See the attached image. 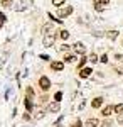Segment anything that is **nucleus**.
Masks as SVG:
<instances>
[{
    "label": "nucleus",
    "mask_w": 123,
    "mask_h": 127,
    "mask_svg": "<svg viewBox=\"0 0 123 127\" xmlns=\"http://www.w3.org/2000/svg\"><path fill=\"white\" fill-rule=\"evenodd\" d=\"M24 105H25V110H27V112H32V97L24 98Z\"/></svg>",
    "instance_id": "13"
},
{
    "label": "nucleus",
    "mask_w": 123,
    "mask_h": 127,
    "mask_svg": "<svg viewBox=\"0 0 123 127\" xmlns=\"http://www.w3.org/2000/svg\"><path fill=\"white\" fill-rule=\"evenodd\" d=\"M71 48H73V53H74V54H78V56H84L86 46L83 44V42H79V41H78V42H74Z\"/></svg>",
    "instance_id": "2"
},
{
    "label": "nucleus",
    "mask_w": 123,
    "mask_h": 127,
    "mask_svg": "<svg viewBox=\"0 0 123 127\" xmlns=\"http://www.w3.org/2000/svg\"><path fill=\"white\" fill-rule=\"evenodd\" d=\"M41 59H44V61H49V56H47V54H42V56H41Z\"/></svg>",
    "instance_id": "30"
},
{
    "label": "nucleus",
    "mask_w": 123,
    "mask_h": 127,
    "mask_svg": "<svg viewBox=\"0 0 123 127\" xmlns=\"http://www.w3.org/2000/svg\"><path fill=\"white\" fill-rule=\"evenodd\" d=\"M113 114H115V105H106V107L101 110V115H103L104 119H110Z\"/></svg>",
    "instance_id": "7"
},
{
    "label": "nucleus",
    "mask_w": 123,
    "mask_h": 127,
    "mask_svg": "<svg viewBox=\"0 0 123 127\" xmlns=\"http://www.w3.org/2000/svg\"><path fill=\"white\" fill-rule=\"evenodd\" d=\"M25 97H34V90L30 87H27V90H25Z\"/></svg>",
    "instance_id": "23"
},
{
    "label": "nucleus",
    "mask_w": 123,
    "mask_h": 127,
    "mask_svg": "<svg viewBox=\"0 0 123 127\" xmlns=\"http://www.w3.org/2000/svg\"><path fill=\"white\" fill-rule=\"evenodd\" d=\"M83 124H81V120H76V124H74V127H81Z\"/></svg>",
    "instance_id": "32"
},
{
    "label": "nucleus",
    "mask_w": 123,
    "mask_h": 127,
    "mask_svg": "<svg viewBox=\"0 0 123 127\" xmlns=\"http://www.w3.org/2000/svg\"><path fill=\"white\" fill-rule=\"evenodd\" d=\"M25 3H27L25 0H12V5H10V7L15 10V12H22V10L27 9V5H25Z\"/></svg>",
    "instance_id": "3"
},
{
    "label": "nucleus",
    "mask_w": 123,
    "mask_h": 127,
    "mask_svg": "<svg viewBox=\"0 0 123 127\" xmlns=\"http://www.w3.org/2000/svg\"><path fill=\"white\" fill-rule=\"evenodd\" d=\"M100 127H111V120L110 119H104L103 122L100 124Z\"/></svg>",
    "instance_id": "21"
},
{
    "label": "nucleus",
    "mask_w": 123,
    "mask_h": 127,
    "mask_svg": "<svg viewBox=\"0 0 123 127\" xmlns=\"http://www.w3.org/2000/svg\"><path fill=\"white\" fill-rule=\"evenodd\" d=\"M91 73H93V69L91 68H83V69H79V78H89L91 76Z\"/></svg>",
    "instance_id": "11"
},
{
    "label": "nucleus",
    "mask_w": 123,
    "mask_h": 127,
    "mask_svg": "<svg viewBox=\"0 0 123 127\" xmlns=\"http://www.w3.org/2000/svg\"><path fill=\"white\" fill-rule=\"evenodd\" d=\"M59 37H61V39H62V41H67V39H69V32H67L66 29L59 31Z\"/></svg>",
    "instance_id": "16"
},
{
    "label": "nucleus",
    "mask_w": 123,
    "mask_h": 127,
    "mask_svg": "<svg viewBox=\"0 0 123 127\" xmlns=\"http://www.w3.org/2000/svg\"><path fill=\"white\" fill-rule=\"evenodd\" d=\"M76 56H78V54H66V56H64V63H67V64L74 63V61H76Z\"/></svg>",
    "instance_id": "15"
},
{
    "label": "nucleus",
    "mask_w": 123,
    "mask_h": 127,
    "mask_svg": "<svg viewBox=\"0 0 123 127\" xmlns=\"http://www.w3.org/2000/svg\"><path fill=\"white\" fill-rule=\"evenodd\" d=\"M39 87L42 92H49V88H51V80L47 76H41L39 78Z\"/></svg>",
    "instance_id": "5"
},
{
    "label": "nucleus",
    "mask_w": 123,
    "mask_h": 127,
    "mask_svg": "<svg viewBox=\"0 0 123 127\" xmlns=\"http://www.w3.org/2000/svg\"><path fill=\"white\" fill-rule=\"evenodd\" d=\"M69 48H71V46H69V44H66V42H64V44H61V46H59V48H57V49H59V51H61V53H64V51H67V49H69Z\"/></svg>",
    "instance_id": "22"
},
{
    "label": "nucleus",
    "mask_w": 123,
    "mask_h": 127,
    "mask_svg": "<svg viewBox=\"0 0 123 127\" xmlns=\"http://www.w3.org/2000/svg\"><path fill=\"white\" fill-rule=\"evenodd\" d=\"M61 110V102H56V100H52L51 103L47 105V112L49 114H57Z\"/></svg>",
    "instance_id": "6"
},
{
    "label": "nucleus",
    "mask_w": 123,
    "mask_h": 127,
    "mask_svg": "<svg viewBox=\"0 0 123 127\" xmlns=\"http://www.w3.org/2000/svg\"><path fill=\"white\" fill-rule=\"evenodd\" d=\"M100 124H101V122H100L98 119L91 117V119H88V120L84 122V127H100Z\"/></svg>",
    "instance_id": "9"
},
{
    "label": "nucleus",
    "mask_w": 123,
    "mask_h": 127,
    "mask_svg": "<svg viewBox=\"0 0 123 127\" xmlns=\"http://www.w3.org/2000/svg\"><path fill=\"white\" fill-rule=\"evenodd\" d=\"M88 61H91V63H98V61H100V58H98V54H95V53H93V54H89V59H88Z\"/></svg>",
    "instance_id": "20"
},
{
    "label": "nucleus",
    "mask_w": 123,
    "mask_h": 127,
    "mask_svg": "<svg viewBox=\"0 0 123 127\" xmlns=\"http://www.w3.org/2000/svg\"><path fill=\"white\" fill-rule=\"evenodd\" d=\"M56 31H54V26L52 24H46L44 27H42V34H54Z\"/></svg>",
    "instance_id": "12"
},
{
    "label": "nucleus",
    "mask_w": 123,
    "mask_h": 127,
    "mask_svg": "<svg viewBox=\"0 0 123 127\" xmlns=\"http://www.w3.org/2000/svg\"><path fill=\"white\" fill-rule=\"evenodd\" d=\"M24 120H30V115H29V112L24 114Z\"/></svg>",
    "instance_id": "28"
},
{
    "label": "nucleus",
    "mask_w": 123,
    "mask_h": 127,
    "mask_svg": "<svg viewBox=\"0 0 123 127\" xmlns=\"http://www.w3.org/2000/svg\"><path fill=\"white\" fill-rule=\"evenodd\" d=\"M86 61H88V58H86V56H81V59H79V63H78V71H79V69H83V68H84Z\"/></svg>",
    "instance_id": "17"
},
{
    "label": "nucleus",
    "mask_w": 123,
    "mask_h": 127,
    "mask_svg": "<svg viewBox=\"0 0 123 127\" xmlns=\"http://www.w3.org/2000/svg\"><path fill=\"white\" fill-rule=\"evenodd\" d=\"M100 61L106 64V63H108V54H101V58H100Z\"/></svg>",
    "instance_id": "25"
},
{
    "label": "nucleus",
    "mask_w": 123,
    "mask_h": 127,
    "mask_svg": "<svg viewBox=\"0 0 123 127\" xmlns=\"http://www.w3.org/2000/svg\"><path fill=\"white\" fill-rule=\"evenodd\" d=\"M0 20H2V22H5V14H2V12H0Z\"/></svg>",
    "instance_id": "31"
},
{
    "label": "nucleus",
    "mask_w": 123,
    "mask_h": 127,
    "mask_svg": "<svg viewBox=\"0 0 123 127\" xmlns=\"http://www.w3.org/2000/svg\"><path fill=\"white\" fill-rule=\"evenodd\" d=\"M61 98H62V92H57L56 95H54V100L56 102H61Z\"/></svg>",
    "instance_id": "24"
},
{
    "label": "nucleus",
    "mask_w": 123,
    "mask_h": 127,
    "mask_svg": "<svg viewBox=\"0 0 123 127\" xmlns=\"http://www.w3.org/2000/svg\"><path fill=\"white\" fill-rule=\"evenodd\" d=\"M115 114L118 115V114H123V103H116L115 105Z\"/></svg>",
    "instance_id": "18"
},
{
    "label": "nucleus",
    "mask_w": 123,
    "mask_h": 127,
    "mask_svg": "<svg viewBox=\"0 0 123 127\" xmlns=\"http://www.w3.org/2000/svg\"><path fill=\"white\" fill-rule=\"evenodd\" d=\"M98 3H101V5H108L110 0H98Z\"/></svg>",
    "instance_id": "27"
},
{
    "label": "nucleus",
    "mask_w": 123,
    "mask_h": 127,
    "mask_svg": "<svg viewBox=\"0 0 123 127\" xmlns=\"http://www.w3.org/2000/svg\"><path fill=\"white\" fill-rule=\"evenodd\" d=\"M57 36L59 34H44V37H42V44H44V48H51V46H54V42H56Z\"/></svg>",
    "instance_id": "1"
},
{
    "label": "nucleus",
    "mask_w": 123,
    "mask_h": 127,
    "mask_svg": "<svg viewBox=\"0 0 123 127\" xmlns=\"http://www.w3.org/2000/svg\"><path fill=\"white\" fill-rule=\"evenodd\" d=\"M73 5H66V7H59V10H57V17H61V19H64V17H67V15H71L73 14Z\"/></svg>",
    "instance_id": "4"
},
{
    "label": "nucleus",
    "mask_w": 123,
    "mask_h": 127,
    "mask_svg": "<svg viewBox=\"0 0 123 127\" xmlns=\"http://www.w3.org/2000/svg\"><path fill=\"white\" fill-rule=\"evenodd\" d=\"M118 34H120V32H118V31H108V32H106V37H108V39L110 41H115L116 39V37H118Z\"/></svg>",
    "instance_id": "14"
},
{
    "label": "nucleus",
    "mask_w": 123,
    "mask_h": 127,
    "mask_svg": "<svg viewBox=\"0 0 123 127\" xmlns=\"http://www.w3.org/2000/svg\"><path fill=\"white\" fill-rule=\"evenodd\" d=\"M54 127H62V126H61V124H56V126H54Z\"/></svg>",
    "instance_id": "33"
},
{
    "label": "nucleus",
    "mask_w": 123,
    "mask_h": 127,
    "mask_svg": "<svg viewBox=\"0 0 123 127\" xmlns=\"http://www.w3.org/2000/svg\"><path fill=\"white\" fill-rule=\"evenodd\" d=\"M116 59H118L120 63H123V54H116Z\"/></svg>",
    "instance_id": "29"
},
{
    "label": "nucleus",
    "mask_w": 123,
    "mask_h": 127,
    "mask_svg": "<svg viewBox=\"0 0 123 127\" xmlns=\"http://www.w3.org/2000/svg\"><path fill=\"white\" fill-rule=\"evenodd\" d=\"M116 122H118V124H123V114H118V115H116Z\"/></svg>",
    "instance_id": "26"
},
{
    "label": "nucleus",
    "mask_w": 123,
    "mask_h": 127,
    "mask_svg": "<svg viewBox=\"0 0 123 127\" xmlns=\"http://www.w3.org/2000/svg\"><path fill=\"white\" fill-rule=\"evenodd\" d=\"M49 66H51L52 71H59V73H61V71L64 69V61H51Z\"/></svg>",
    "instance_id": "8"
},
{
    "label": "nucleus",
    "mask_w": 123,
    "mask_h": 127,
    "mask_svg": "<svg viewBox=\"0 0 123 127\" xmlns=\"http://www.w3.org/2000/svg\"><path fill=\"white\" fill-rule=\"evenodd\" d=\"M103 102H104L103 97H96V98L91 100V107H93V108H100L101 105H103Z\"/></svg>",
    "instance_id": "10"
},
{
    "label": "nucleus",
    "mask_w": 123,
    "mask_h": 127,
    "mask_svg": "<svg viewBox=\"0 0 123 127\" xmlns=\"http://www.w3.org/2000/svg\"><path fill=\"white\" fill-rule=\"evenodd\" d=\"M64 3H66V0H52V5L57 7V9H59V7H62Z\"/></svg>",
    "instance_id": "19"
},
{
    "label": "nucleus",
    "mask_w": 123,
    "mask_h": 127,
    "mask_svg": "<svg viewBox=\"0 0 123 127\" xmlns=\"http://www.w3.org/2000/svg\"><path fill=\"white\" fill-rule=\"evenodd\" d=\"M71 127H74V126H71Z\"/></svg>",
    "instance_id": "35"
},
{
    "label": "nucleus",
    "mask_w": 123,
    "mask_h": 127,
    "mask_svg": "<svg viewBox=\"0 0 123 127\" xmlns=\"http://www.w3.org/2000/svg\"><path fill=\"white\" fill-rule=\"evenodd\" d=\"M2 26H3V22H2V20H0V27H2Z\"/></svg>",
    "instance_id": "34"
}]
</instances>
